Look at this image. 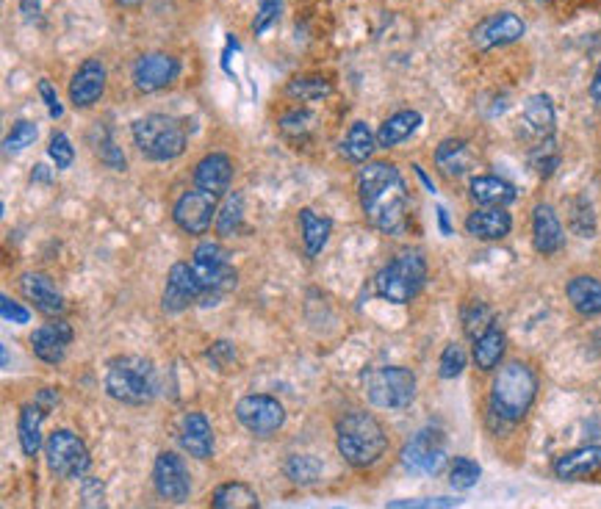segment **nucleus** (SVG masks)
<instances>
[{"instance_id": "22", "label": "nucleus", "mask_w": 601, "mask_h": 509, "mask_svg": "<svg viewBox=\"0 0 601 509\" xmlns=\"http://www.w3.org/2000/svg\"><path fill=\"white\" fill-rule=\"evenodd\" d=\"M521 122H524V131L535 144L546 142V139H554V128H557V111H554V103L549 95H532L524 103V114H521Z\"/></svg>"}, {"instance_id": "42", "label": "nucleus", "mask_w": 601, "mask_h": 509, "mask_svg": "<svg viewBox=\"0 0 601 509\" xmlns=\"http://www.w3.org/2000/svg\"><path fill=\"white\" fill-rule=\"evenodd\" d=\"M571 230L582 238L596 236V211H593V202L588 197H577L571 202Z\"/></svg>"}, {"instance_id": "17", "label": "nucleus", "mask_w": 601, "mask_h": 509, "mask_svg": "<svg viewBox=\"0 0 601 509\" xmlns=\"http://www.w3.org/2000/svg\"><path fill=\"white\" fill-rule=\"evenodd\" d=\"M106 83H109V72H106V64H103V61H81V67L73 72L70 86H67L70 103H73L75 108H92L100 97L106 95Z\"/></svg>"}, {"instance_id": "40", "label": "nucleus", "mask_w": 601, "mask_h": 509, "mask_svg": "<svg viewBox=\"0 0 601 509\" xmlns=\"http://www.w3.org/2000/svg\"><path fill=\"white\" fill-rule=\"evenodd\" d=\"M313 125H316V117H313L311 111H305V108L286 111L283 117L277 119V128H280V133L286 139H305L313 131Z\"/></svg>"}, {"instance_id": "58", "label": "nucleus", "mask_w": 601, "mask_h": 509, "mask_svg": "<svg viewBox=\"0 0 601 509\" xmlns=\"http://www.w3.org/2000/svg\"><path fill=\"white\" fill-rule=\"evenodd\" d=\"M413 169H416V175H419V180H421V183H424V189L435 191V186H433V183H430V178L424 175V169H421V166H413Z\"/></svg>"}, {"instance_id": "8", "label": "nucleus", "mask_w": 601, "mask_h": 509, "mask_svg": "<svg viewBox=\"0 0 601 509\" xmlns=\"http://www.w3.org/2000/svg\"><path fill=\"white\" fill-rule=\"evenodd\" d=\"M363 391L372 407L380 410H405L416 399V374L410 368H374L363 377Z\"/></svg>"}, {"instance_id": "34", "label": "nucleus", "mask_w": 601, "mask_h": 509, "mask_svg": "<svg viewBox=\"0 0 601 509\" xmlns=\"http://www.w3.org/2000/svg\"><path fill=\"white\" fill-rule=\"evenodd\" d=\"M333 95V81L325 75H294L286 83V97L297 103H319Z\"/></svg>"}, {"instance_id": "46", "label": "nucleus", "mask_w": 601, "mask_h": 509, "mask_svg": "<svg viewBox=\"0 0 601 509\" xmlns=\"http://www.w3.org/2000/svg\"><path fill=\"white\" fill-rule=\"evenodd\" d=\"M37 136V122H31V119L14 122V128L9 131V136H6V153H23V150H28L31 144L37 142Z\"/></svg>"}, {"instance_id": "18", "label": "nucleus", "mask_w": 601, "mask_h": 509, "mask_svg": "<svg viewBox=\"0 0 601 509\" xmlns=\"http://www.w3.org/2000/svg\"><path fill=\"white\" fill-rule=\"evenodd\" d=\"M73 338L75 332L73 327H70V321H48V324H42V327H37V330L31 332V349H34V355H37L42 363L59 366L61 360L67 357V349L73 344Z\"/></svg>"}, {"instance_id": "12", "label": "nucleus", "mask_w": 601, "mask_h": 509, "mask_svg": "<svg viewBox=\"0 0 601 509\" xmlns=\"http://www.w3.org/2000/svg\"><path fill=\"white\" fill-rule=\"evenodd\" d=\"M236 418L241 421V427L250 429L253 435L269 438V435L280 432V427L286 424V410L269 393H250V396H244L236 404Z\"/></svg>"}, {"instance_id": "19", "label": "nucleus", "mask_w": 601, "mask_h": 509, "mask_svg": "<svg viewBox=\"0 0 601 509\" xmlns=\"http://www.w3.org/2000/svg\"><path fill=\"white\" fill-rule=\"evenodd\" d=\"M233 183V161L225 153H208L194 166V189L205 191L211 197H225L230 194Z\"/></svg>"}, {"instance_id": "35", "label": "nucleus", "mask_w": 601, "mask_h": 509, "mask_svg": "<svg viewBox=\"0 0 601 509\" xmlns=\"http://www.w3.org/2000/svg\"><path fill=\"white\" fill-rule=\"evenodd\" d=\"M211 507L214 509H261L258 496L250 485L244 482H225L214 490L211 498Z\"/></svg>"}, {"instance_id": "29", "label": "nucleus", "mask_w": 601, "mask_h": 509, "mask_svg": "<svg viewBox=\"0 0 601 509\" xmlns=\"http://www.w3.org/2000/svg\"><path fill=\"white\" fill-rule=\"evenodd\" d=\"M45 410L37 402H28L20 407V418H17V438H20V449L25 457H37L42 449V421H45Z\"/></svg>"}, {"instance_id": "38", "label": "nucleus", "mask_w": 601, "mask_h": 509, "mask_svg": "<svg viewBox=\"0 0 601 509\" xmlns=\"http://www.w3.org/2000/svg\"><path fill=\"white\" fill-rule=\"evenodd\" d=\"M92 147H95L97 158L103 161V166H111V169H117V172H122V169L128 166V158H125V153L114 144L109 128L100 125L97 133H92Z\"/></svg>"}, {"instance_id": "2", "label": "nucleus", "mask_w": 601, "mask_h": 509, "mask_svg": "<svg viewBox=\"0 0 601 509\" xmlns=\"http://www.w3.org/2000/svg\"><path fill=\"white\" fill-rule=\"evenodd\" d=\"M538 396V374L524 360H507L491 382V415L502 424H518Z\"/></svg>"}, {"instance_id": "7", "label": "nucleus", "mask_w": 601, "mask_h": 509, "mask_svg": "<svg viewBox=\"0 0 601 509\" xmlns=\"http://www.w3.org/2000/svg\"><path fill=\"white\" fill-rule=\"evenodd\" d=\"M192 266L197 280L203 285L200 305H217L219 299L230 294L236 288V283H239L236 266L230 263V252L219 241L197 244L192 255Z\"/></svg>"}, {"instance_id": "33", "label": "nucleus", "mask_w": 601, "mask_h": 509, "mask_svg": "<svg viewBox=\"0 0 601 509\" xmlns=\"http://www.w3.org/2000/svg\"><path fill=\"white\" fill-rule=\"evenodd\" d=\"M435 164L444 172L446 178H460L469 172L471 155H469V142L463 139H446V142L438 144L435 150Z\"/></svg>"}, {"instance_id": "60", "label": "nucleus", "mask_w": 601, "mask_h": 509, "mask_svg": "<svg viewBox=\"0 0 601 509\" xmlns=\"http://www.w3.org/2000/svg\"><path fill=\"white\" fill-rule=\"evenodd\" d=\"M538 3H546V0H538Z\"/></svg>"}, {"instance_id": "36", "label": "nucleus", "mask_w": 601, "mask_h": 509, "mask_svg": "<svg viewBox=\"0 0 601 509\" xmlns=\"http://www.w3.org/2000/svg\"><path fill=\"white\" fill-rule=\"evenodd\" d=\"M283 471L289 476L294 485L308 487L313 482H319V476H322V460L319 457H313V454H291L286 465H283Z\"/></svg>"}, {"instance_id": "14", "label": "nucleus", "mask_w": 601, "mask_h": 509, "mask_svg": "<svg viewBox=\"0 0 601 509\" xmlns=\"http://www.w3.org/2000/svg\"><path fill=\"white\" fill-rule=\"evenodd\" d=\"M153 482H156L158 496L172 504H183L186 498L192 496V476L186 462L181 460V454L175 451H161L153 465Z\"/></svg>"}, {"instance_id": "53", "label": "nucleus", "mask_w": 601, "mask_h": 509, "mask_svg": "<svg viewBox=\"0 0 601 509\" xmlns=\"http://www.w3.org/2000/svg\"><path fill=\"white\" fill-rule=\"evenodd\" d=\"M34 402H37L39 407L45 410V413H50V410L59 404V393L53 391V388H42V391L37 393V399H34Z\"/></svg>"}, {"instance_id": "37", "label": "nucleus", "mask_w": 601, "mask_h": 509, "mask_svg": "<svg viewBox=\"0 0 601 509\" xmlns=\"http://www.w3.org/2000/svg\"><path fill=\"white\" fill-rule=\"evenodd\" d=\"M241 222H244V197H241V194H228L225 202L219 205L217 222H214V227H217L219 236L228 238V236H236V233H239Z\"/></svg>"}, {"instance_id": "23", "label": "nucleus", "mask_w": 601, "mask_h": 509, "mask_svg": "<svg viewBox=\"0 0 601 509\" xmlns=\"http://www.w3.org/2000/svg\"><path fill=\"white\" fill-rule=\"evenodd\" d=\"M466 230L480 241H502L513 230V216L505 208H477L466 219Z\"/></svg>"}, {"instance_id": "15", "label": "nucleus", "mask_w": 601, "mask_h": 509, "mask_svg": "<svg viewBox=\"0 0 601 509\" xmlns=\"http://www.w3.org/2000/svg\"><path fill=\"white\" fill-rule=\"evenodd\" d=\"M524 34H527V23L516 12H496L474 25L471 42H474V48L493 50L513 45Z\"/></svg>"}, {"instance_id": "50", "label": "nucleus", "mask_w": 601, "mask_h": 509, "mask_svg": "<svg viewBox=\"0 0 601 509\" xmlns=\"http://www.w3.org/2000/svg\"><path fill=\"white\" fill-rule=\"evenodd\" d=\"M0 313H3V321H9V324H28L31 321V310L23 308L9 294L0 296Z\"/></svg>"}, {"instance_id": "32", "label": "nucleus", "mask_w": 601, "mask_h": 509, "mask_svg": "<svg viewBox=\"0 0 601 509\" xmlns=\"http://www.w3.org/2000/svg\"><path fill=\"white\" fill-rule=\"evenodd\" d=\"M300 230H302V244H305V255L316 258L330 241L333 233V222L327 216L313 214L311 208H302L300 211Z\"/></svg>"}, {"instance_id": "39", "label": "nucleus", "mask_w": 601, "mask_h": 509, "mask_svg": "<svg viewBox=\"0 0 601 509\" xmlns=\"http://www.w3.org/2000/svg\"><path fill=\"white\" fill-rule=\"evenodd\" d=\"M493 324H496V321H493L491 308H488L485 302H480V299L463 308V330H466V335H469L471 341H477L482 332L491 330Z\"/></svg>"}, {"instance_id": "20", "label": "nucleus", "mask_w": 601, "mask_h": 509, "mask_svg": "<svg viewBox=\"0 0 601 509\" xmlns=\"http://www.w3.org/2000/svg\"><path fill=\"white\" fill-rule=\"evenodd\" d=\"M532 244L541 255H557L565 247L563 222L549 202L535 205L532 211Z\"/></svg>"}, {"instance_id": "28", "label": "nucleus", "mask_w": 601, "mask_h": 509, "mask_svg": "<svg viewBox=\"0 0 601 509\" xmlns=\"http://www.w3.org/2000/svg\"><path fill=\"white\" fill-rule=\"evenodd\" d=\"M421 128V114L413 111V108H405V111H397L391 117L385 119L377 131V147L383 150H391V147H399L402 142H408L413 133Z\"/></svg>"}, {"instance_id": "5", "label": "nucleus", "mask_w": 601, "mask_h": 509, "mask_svg": "<svg viewBox=\"0 0 601 509\" xmlns=\"http://www.w3.org/2000/svg\"><path fill=\"white\" fill-rule=\"evenodd\" d=\"M106 393L122 404H147L156 399L158 374L156 366L139 355L114 357L106 368Z\"/></svg>"}, {"instance_id": "3", "label": "nucleus", "mask_w": 601, "mask_h": 509, "mask_svg": "<svg viewBox=\"0 0 601 509\" xmlns=\"http://www.w3.org/2000/svg\"><path fill=\"white\" fill-rule=\"evenodd\" d=\"M336 443L352 468H369L388 449V435L369 410H347L338 418Z\"/></svg>"}, {"instance_id": "59", "label": "nucleus", "mask_w": 601, "mask_h": 509, "mask_svg": "<svg viewBox=\"0 0 601 509\" xmlns=\"http://www.w3.org/2000/svg\"><path fill=\"white\" fill-rule=\"evenodd\" d=\"M117 3H120L122 9H139V6H142L145 0H117Z\"/></svg>"}, {"instance_id": "45", "label": "nucleus", "mask_w": 601, "mask_h": 509, "mask_svg": "<svg viewBox=\"0 0 601 509\" xmlns=\"http://www.w3.org/2000/svg\"><path fill=\"white\" fill-rule=\"evenodd\" d=\"M460 504H463V498L421 496V498H397V501H388L385 509H457Z\"/></svg>"}, {"instance_id": "10", "label": "nucleus", "mask_w": 601, "mask_h": 509, "mask_svg": "<svg viewBox=\"0 0 601 509\" xmlns=\"http://www.w3.org/2000/svg\"><path fill=\"white\" fill-rule=\"evenodd\" d=\"M399 460L408 474L435 476L446 465V438L441 429L424 427L402 446Z\"/></svg>"}, {"instance_id": "49", "label": "nucleus", "mask_w": 601, "mask_h": 509, "mask_svg": "<svg viewBox=\"0 0 601 509\" xmlns=\"http://www.w3.org/2000/svg\"><path fill=\"white\" fill-rule=\"evenodd\" d=\"M81 507L106 509V487L97 476H84V482H81Z\"/></svg>"}, {"instance_id": "4", "label": "nucleus", "mask_w": 601, "mask_h": 509, "mask_svg": "<svg viewBox=\"0 0 601 509\" xmlns=\"http://www.w3.org/2000/svg\"><path fill=\"white\" fill-rule=\"evenodd\" d=\"M133 144L147 161H175L189 147V128L186 122L169 114H145L133 122Z\"/></svg>"}, {"instance_id": "54", "label": "nucleus", "mask_w": 601, "mask_h": 509, "mask_svg": "<svg viewBox=\"0 0 601 509\" xmlns=\"http://www.w3.org/2000/svg\"><path fill=\"white\" fill-rule=\"evenodd\" d=\"M20 12L28 23H37L39 12H42V0H20Z\"/></svg>"}, {"instance_id": "51", "label": "nucleus", "mask_w": 601, "mask_h": 509, "mask_svg": "<svg viewBox=\"0 0 601 509\" xmlns=\"http://www.w3.org/2000/svg\"><path fill=\"white\" fill-rule=\"evenodd\" d=\"M37 92H39V97H42V103H45V106H48V114H50V117H53V119H61V117H64V106H61L59 92H56V89H53V83L45 81V78H42V81L37 83Z\"/></svg>"}, {"instance_id": "16", "label": "nucleus", "mask_w": 601, "mask_h": 509, "mask_svg": "<svg viewBox=\"0 0 601 509\" xmlns=\"http://www.w3.org/2000/svg\"><path fill=\"white\" fill-rule=\"evenodd\" d=\"M200 296H203V285L197 280L192 263H175L164 285V302H161L164 313H183L186 308H192L194 302H200Z\"/></svg>"}, {"instance_id": "25", "label": "nucleus", "mask_w": 601, "mask_h": 509, "mask_svg": "<svg viewBox=\"0 0 601 509\" xmlns=\"http://www.w3.org/2000/svg\"><path fill=\"white\" fill-rule=\"evenodd\" d=\"M601 471V446H582V449L565 451L554 460L557 479H585Z\"/></svg>"}, {"instance_id": "26", "label": "nucleus", "mask_w": 601, "mask_h": 509, "mask_svg": "<svg viewBox=\"0 0 601 509\" xmlns=\"http://www.w3.org/2000/svg\"><path fill=\"white\" fill-rule=\"evenodd\" d=\"M471 200L477 202L480 208H507L510 202L516 200L518 191L513 183L496 178V175H477L469 183Z\"/></svg>"}, {"instance_id": "56", "label": "nucleus", "mask_w": 601, "mask_h": 509, "mask_svg": "<svg viewBox=\"0 0 601 509\" xmlns=\"http://www.w3.org/2000/svg\"><path fill=\"white\" fill-rule=\"evenodd\" d=\"M31 180L34 183H50V172L45 169V164H37V169L31 172Z\"/></svg>"}, {"instance_id": "52", "label": "nucleus", "mask_w": 601, "mask_h": 509, "mask_svg": "<svg viewBox=\"0 0 601 509\" xmlns=\"http://www.w3.org/2000/svg\"><path fill=\"white\" fill-rule=\"evenodd\" d=\"M208 357H211L217 366H228L230 360L236 357V352H233V346H230L228 341H217V344L208 349Z\"/></svg>"}, {"instance_id": "27", "label": "nucleus", "mask_w": 601, "mask_h": 509, "mask_svg": "<svg viewBox=\"0 0 601 509\" xmlns=\"http://www.w3.org/2000/svg\"><path fill=\"white\" fill-rule=\"evenodd\" d=\"M565 296L579 316H599L601 313V280L593 274H577L565 285Z\"/></svg>"}, {"instance_id": "30", "label": "nucleus", "mask_w": 601, "mask_h": 509, "mask_svg": "<svg viewBox=\"0 0 601 509\" xmlns=\"http://www.w3.org/2000/svg\"><path fill=\"white\" fill-rule=\"evenodd\" d=\"M507 349V335L499 324H493L491 330L482 332L480 338L471 346V360L480 371H493V368L502 363Z\"/></svg>"}, {"instance_id": "6", "label": "nucleus", "mask_w": 601, "mask_h": 509, "mask_svg": "<svg viewBox=\"0 0 601 509\" xmlns=\"http://www.w3.org/2000/svg\"><path fill=\"white\" fill-rule=\"evenodd\" d=\"M427 283V261L419 249H402L374 277V291L391 305H410Z\"/></svg>"}, {"instance_id": "55", "label": "nucleus", "mask_w": 601, "mask_h": 509, "mask_svg": "<svg viewBox=\"0 0 601 509\" xmlns=\"http://www.w3.org/2000/svg\"><path fill=\"white\" fill-rule=\"evenodd\" d=\"M590 100H593V106H601V61L599 67H596L593 81H590Z\"/></svg>"}, {"instance_id": "11", "label": "nucleus", "mask_w": 601, "mask_h": 509, "mask_svg": "<svg viewBox=\"0 0 601 509\" xmlns=\"http://www.w3.org/2000/svg\"><path fill=\"white\" fill-rule=\"evenodd\" d=\"M133 86L142 95H153V92H164L172 83L181 78V59L164 53V50H150L142 53L139 59L133 61Z\"/></svg>"}, {"instance_id": "13", "label": "nucleus", "mask_w": 601, "mask_h": 509, "mask_svg": "<svg viewBox=\"0 0 601 509\" xmlns=\"http://www.w3.org/2000/svg\"><path fill=\"white\" fill-rule=\"evenodd\" d=\"M217 211H219V202L217 197H211V194H205L200 189H189L183 191L178 202H175V208H172V219H175V225L181 227L183 233H189V236H205L211 225L217 222Z\"/></svg>"}, {"instance_id": "1", "label": "nucleus", "mask_w": 601, "mask_h": 509, "mask_svg": "<svg viewBox=\"0 0 601 509\" xmlns=\"http://www.w3.org/2000/svg\"><path fill=\"white\" fill-rule=\"evenodd\" d=\"M358 197L366 222L385 236H402L408 227L410 194L397 164L369 161L358 172Z\"/></svg>"}, {"instance_id": "24", "label": "nucleus", "mask_w": 601, "mask_h": 509, "mask_svg": "<svg viewBox=\"0 0 601 509\" xmlns=\"http://www.w3.org/2000/svg\"><path fill=\"white\" fill-rule=\"evenodd\" d=\"M181 446L197 460L214 457V429L203 413H186L181 421Z\"/></svg>"}, {"instance_id": "47", "label": "nucleus", "mask_w": 601, "mask_h": 509, "mask_svg": "<svg viewBox=\"0 0 601 509\" xmlns=\"http://www.w3.org/2000/svg\"><path fill=\"white\" fill-rule=\"evenodd\" d=\"M48 155H50V161L59 166V169H70L75 161V147H73V142H70V136L61 131L53 133V136H50V144H48Z\"/></svg>"}, {"instance_id": "57", "label": "nucleus", "mask_w": 601, "mask_h": 509, "mask_svg": "<svg viewBox=\"0 0 601 509\" xmlns=\"http://www.w3.org/2000/svg\"><path fill=\"white\" fill-rule=\"evenodd\" d=\"M438 225H441V233H444V236H452V225H449L446 208H438Z\"/></svg>"}, {"instance_id": "61", "label": "nucleus", "mask_w": 601, "mask_h": 509, "mask_svg": "<svg viewBox=\"0 0 601 509\" xmlns=\"http://www.w3.org/2000/svg\"><path fill=\"white\" fill-rule=\"evenodd\" d=\"M338 509H341V507H338Z\"/></svg>"}, {"instance_id": "48", "label": "nucleus", "mask_w": 601, "mask_h": 509, "mask_svg": "<svg viewBox=\"0 0 601 509\" xmlns=\"http://www.w3.org/2000/svg\"><path fill=\"white\" fill-rule=\"evenodd\" d=\"M283 14V0H258V12H255L253 20V34H264L272 25L280 20Z\"/></svg>"}, {"instance_id": "21", "label": "nucleus", "mask_w": 601, "mask_h": 509, "mask_svg": "<svg viewBox=\"0 0 601 509\" xmlns=\"http://www.w3.org/2000/svg\"><path fill=\"white\" fill-rule=\"evenodd\" d=\"M20 288H23L25 299L34 305V308L42 313V316H53V319H59L61 313H64V296L61 291L53 285L48 274L42 272H25L23 280H20Z\"/></svg>"}, {"instance_id": "31", "label": "nucleus", "mask_w": 601, "mask_h": 509, "mask_svg": "<svg viewBox=\"0 0 601 509\" xmlns=\"http://www.w3.org/2000/svg\"><path fill=\"white\" fill-rule=\"evenodd\" d=\"M374 147H377V133H372V128L363 119H355L341 142V155L352 164H369Z\"/></svg>"}, {"instance_id": "9", "label": "nucleus", "mask_w": 601, "mask_h": 509, "mask_svg": "<svg viewBox=\"0 0 601 509\" xmlns=\"http://www.w3.org/2000/svg\"><path fill=\"white\" fill-rule=\"evenodd\" d=\"M45 460L48 468L61 479H81L92 468V454L86 443L70 429H56L45 440Z\"/></svg>"}, {"instance_id": "44", "label": "nucleus", "mask_w": 601, "mask_h": 509, "mask_svg": "<svg viewBox=\"0 0 601 509\" xmlns=\"http://www.w3.org/2000/svg\"><path fill=\"white\" fill-rule=\"evenodd\" d=\"M482 468L480 462L469 460V457H457L449 468V485L455 490H471V487L480 482Z\"/></svg>"}, {"instance_id": "43", "label": "nucleus", "mask_w": 601, "mask_h": 509, "mask_svg": "<svg viewBox=\"0 0 601 509\" xmlns=\"http://www.w3.org/2000/svg\"><path fill=\"white\" fill-rule=\"evenodd\" d=\"M469 366V352L463 349V344H446L438 360V377L441 379H457Z\"/></svg>"}, {"instance_id": "41", "label": "nucleus", "mask_w": 601, "mask_h": 509, "mask_svg": "<svg viewBox=\"0 0 601 509\" xmlns=\"http://www.w3.org/2000/svg\"><path fill=\"white\" fill-rule=\"evenodd\" d=\"M529 164H532V169H535L541 178H552L554 169L560 166V150H557L554 139L532 144V150H529Z\"/></svg>"}]
</instances>
